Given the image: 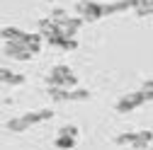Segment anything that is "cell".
Returning <instances> with one entry per match:
<instances>
[{"label":"cell","instance_id":"cell-1","mask_svg":"<svg viewBox=\"0 0 153 150\" xmlns=\"http://www.w3.org/2000/svg\"><path fill=\"white\" fill-rule=\"evenodd\" d=\"M51 116H53V111H51V109H36V111H27V114L17 116V119H10V121H7V131L22 133V131L32 128L34 124H39V121H49Z\"/></svg>","mask_w":153,"mask_h":150},{"label":"cell","instance_id":"cell-2","mask_svg":"<svg viewBox=\"0 0 153 150\" xmlns=\"http://www.w3.org/2000/svg\"><path fill=\"white\" fill-rule=\"evenodd\" d=\"M75 82H78V78H75V73L68 68V65H53L51 73H49V85L53 87H75Z\"/></svg>","mask_w":153,"mask_h":150},{"label":"cell","instance_id":"cell-3","mask_svg":"<svg viewBox=\"0 0 153 150\" xmlns=\"http://www.w3.org/2000/svg\"><path fill=\"white\" fill-rule=\"evenodd\" d=\"M5 56H10V58H17V61H29L32 58V49L22 41H5Z\"/></svg>","mask_w":153,"mask_h":150},{"label":"cell","instance_id":"cell-4","mask_svg":"<svg viewBox=\"0 0 153 150\" xmlns=\"http://www.w3.org/2000/svg\"><path fill=\"white\" fill-rule=\"evenodd\" d=\"M78 12H80V20L95 22V20L102 17V5L100 3H90V0H83V3H78Z\"/></svg>","mask_w":153,"mask_h":150},{"label":"cell","instance_id":"cell-5","mask_svg":"<svg viewBox=\"0 0 153 150\" xmlns=\"http://www.w3.org/2000/svg\"><path fill=\"white\" fill-rule=\"evenodd\" d=\"M141 104H146L143 102V97H141V92H131V95H124L119 102H117V109L119 114H126V111H134L136 107H141Z\"/></svg>","mask_w":153,"mask_h":150},{"label":"cell","instance_id":"cell-6","mask_svg":"<svg viewBox=\"0 0 153 150\" xmlns=\"http://www.w3.org/2000/svg\"><path fill=\"white\" fill-rule=\"evenodd\" d=\"M153 143V131H134V138H131V148L134 150H143L146 145Z\"/></svg>","mask_w":153,"mask_h":150},{"label":"cell","instance_id":"cell-7","mask_svg":"<svg viewBox=\"0 0 153 150\" xmlns=\"http://www.w3.org/2000/svg\"><path fill=\"white\" fill-rule=\"evenodd\" d=\"M0 82H5V85H22L25 82V75L22 73H12L7 68H0Z\"/></svg>","mask_w":153,"mask_h":150},{"label":"cell","instance_id":"cell-8","mask_svg":"<svg viewBox=\"0 0 153 150\" xmlns=\"http://www.w3.org/2000/svg\"><path fill=\"white\" fill-rule=\"evenodd\" d=\"M51 46H61L63 51H73V49H78V41L75 39H68V36H61V34H56L51 36V39H46Z\"/></svg>","mask_w":153,"mask_h":150},{"label":"cell","instance_id":"cell-9","mask_svg":"<svg viewBox=\"0 0 153 150\" xmlns=\"http://www.w3.org/2000/svg\"><path fill=\"white\" fill-rule=\"evenodd\" d=\"M39 34H42V39H51V36L59 34V24L53 20H39Z\"/></svg>","mask_w":153,"mask_h":150},{"label":"cell","instance_id":"cell-10","mask_svg":"<svg viewBox=\"0 0 153 150\" xmlns=\"http://www.w3.org/2000/svg\"><path fill=\"white\" fill-rule=\"evenodd\" d=\"M0 36H3L5 41H22L25 32L17 29V27H3V29H0Z\"/></svg>","mask_w":153,"mask_h":150},{"label":"cell","instance_id":"cell-11","mask_svg":"<svg viewBox=\"0 0 153 150\" xmlns=\"http://www.w3.org/2000/svg\"><path fill=\"white\" fill-rule=\"evenodd\" d=\"M49 95H51L56 102H68V90H66V87H53V85H49Z\"/></svg>","mask_w":153,"mask_h":150},{"label":"cell","instance_id":"cell-12","mask_svg":"<svg viewBox=\"0 0 153 150\" xmlns=\"http://www.w3.org/2000/svg\"><path fill=\"white\" fill-rule=\"evenodd\" d=\"M85 99H90V92L88 90H68V102H85Z\"/></svg>","mask_w":153,"mask_h":150},{"label":"cell","instance_id":"cell-13","mask_svg":"<svg viewBox=\"0 0 153 150\" xmlns=\"http://www.w3.org/2000/svg\"><path fill=\"white\" fill-rule=\"evenodd\" d=\"M141 97H143V102H153V80H146L143 85H141Z\"/></svg>","mask_w":153,"mask_h":150},{"label":"cell","instance_id":"cell-14","mask_svg":"<svg viewBox=\"0 0 153 150\" xmlns=\"http://www.w3.org/2000/svg\"><path fill=\"white\" fill-rule=\"evenodd\" d=\"M75 145V138H71V136H59L56 138V148L59 150H71Z\"/></svg>","mask_w":153,"mask_h":150},{"label":"cell","instance_id":"cell-15","mask_svg":"<svg viewBox=\"0 0 153 150\" xmlns=\"http://www.w3.org/2000/svg\"><path fill=\"white\" fill-rule=\"evenodd\" d=\"M66 17H68V12H66V10H61V7H53L49 20H53L56 24H59V22H63V20H66Z\"/></svg>","mask_w":153,"mask_h":150},{"label":"cell","instance_id":"cell-16","mask_svg":"<svg viewBox=\"0 0 153 150\" xmlns=\"http://www.w3.org/2000/svg\"><path fill=\"white\" fill-rule=\"evenodd\" d=\"M131 138H134V131H129V133H122V136H117V138H114V143H117V145H129V143H131Z\"/></svg>","mask_w":153,"mask_h":150},{"label":"cell","instance_id":"cell-17","mask_svg":"<svg viewBox=\"0 0 153 150\" xmlns=\"http://www.w3.org/2000/svg\"><path fill=\"white\" fill-rule=\"evenodd\" d=\"M59 136H71V138H78V126H63Z\"/></svg>","mask_w":153,"mask_h":150},{"label":"cell","instance_id":"cell-18","mask_svg":"<svg viewBox=\"0 0 153 150\" xmlns=\"http://www.w3.org/2000/svg\"><path fill=\"white\" fill-rule=\"evenodd\" d=\"M143 150H153V145H146V148H143Z\"/></svg>","mask_w":153,"mask_h":150}]
</instances>
